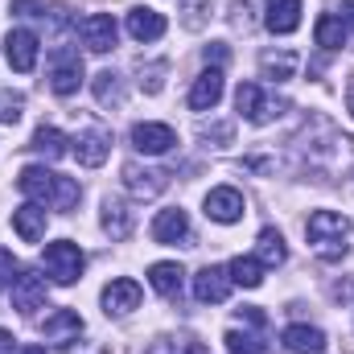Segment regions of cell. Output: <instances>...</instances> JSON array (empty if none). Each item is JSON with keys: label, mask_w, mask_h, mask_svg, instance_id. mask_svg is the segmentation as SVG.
Wrapping results in <instances>:
<instances>
[{"label": "cell", "mask_w": 354, "mask_h": 354, "mask_svg": "<svg viewBox=\"0 0 354 354\" xmlns=\"http://www.w3.org/2000/svg\"><path fill=\"white\" fill-rule=\"evenodd\" d=\"M17 189L25 198H33L37 206H50V210H75L83 189L75 177H62V174H50L46 165H25L21 177H17Z\"/></svg>", "instance_id": "obj_1"}, {"label": "cell", "mask_w": 354, "mask_h": 354, "mask_svg": "<svg viewBox=\"0 0 354 354\" xmlns=\"http://www.w3.org/2000/svg\"><path fill=\"white\" fill-rule=\"evenodd\" d=\"M305 235H309V248L317 252V260L334 264L346 256V239H351V218L338 214V210H313L309 223H305Z\"/></svg>", "instance_id": "obj_2"}, {"label": "cell", "mask_w": 354, "mask_h": 354, "mask_svg": "<svg viewBox=\"0 0 354 354\" xmlns=\"http://www.w3.org/2000/svg\"><path fill=\"white\" fill-rule=\"evenodd\" d=\"M41 268H46V276H54L58 284H75V280L83 276V268H87V256H83V248H79V243L58 239V243H50V248H46Z\"/></svg>", "instance_id": "obj_3"}, {"label": "cell", "mask_w": 354, "mask_h": 354, "mask_svg": "<svg viewBox=\"0 0 354 354\" xmlns=\"http://www.w3.org/2000/svg\"><path fill=\"white\" fill-rule=\"evenodd\" d=\"M235 107H239V115H243L248 124H272V120L284 111V99L268 95L260 83H239V91H235Z\"/></svg>", "instance_id": "obj_4"}, {"label": "cell", "mask_w": 354, "mask_h": 354, "mask_svg": "<svg viewBox=\"0 0 354 354\" xmlns=\"http://www.w3.org/2000/svg\"><path fill=\"white\" fill-rule=\"evenodd\" d=\"M79 87H83V58H79V50L58 46L50 54V91L66 99V95H75Z\"/></svg>", "instance_id": "obj_5"}, {"label": "cell", "mask_w": 354, "mask_h": 354, "mask_svg": "<svg viewBox=\"0 0 354 354\" xmlns=\"http://www.w3.org/2000/svg\"><path fill=\"white\" fill-rule=\"evenodd\" d=\"M107 153H111V132H107L103 124L79 128V136H75V157H79V165L99 169V165L107 161Z\"/></svg>", "instance_id": "obj_6"}, {"label": "cell", "mask_w": 354, "mask_h": 354, "mask_svg": "<svg viewBox=\"0 0 354 354\" xmlns=\"http://www.w3.org/2000/svg\"><path fill=\"white\" fill-rule=\"evenodd\" d=\"M37 50H41V41H37L33 29H8V37H4V58H8V66H12L17 75H29V71L37 66Z\"/></svg>", "instance_id": "obj_7"}, {"label": "cell", "mask_w": 354, "mask_h": 354, "mask_svg": "<svg viewBox=\"0 0 354 354\" xmlns=\"http://www.w3.org/2000/svg\"><path fill=\"white\" fill-rule=\"evenodd\" d=\"M79 37H83V46H87L91 54H107L115 46V37H120L115 17L111 12H91V17H83L79 21Z\"/></svg>", "instance_id": "obj_8"}, {"label": "cell", "mask_w": 354, "mask_h": 354, "mask_svg": "<svg viewBox=\"0 0 354 354\" xmlns=\"http://www.w3.org/2000/svg\"><path fill=\"white\" fill-rule=\"evenodd\" d=\"M132 145H136V153H145V157H161V153H169V149L177 145V132L169 128V124L145 120V124L132 128Z\"/></svg>", "instance_id": "obj_9"}, {"label": "cell", "mask_w": 354, "mask_h": 354, "mask_svg": "<svg viewBox=\"0 0 354 354\" xmlns=\"http://www.w3.org/2000/svg\"><path fill=\"white\" fill-rule=\"evenodd\" d=\"M243 210H248L243 206V194L231 189V185H218V189L206 194V218H214V223H239Z\"/></svg>", "instance_id": "obj_10"}, {"label": "cell", "mask_w": 354, "mask_h": 354, "mask_svg": "<svg viewBox=\"0 0 354 354\" xmlns=\"http://www.w3.org/2000/svg\"><path fill=\"white\" fill-rule=\"evenodd\" d=\"M227 292H231V272L227 268H202L194 276V297L202 305H223Z\"/></svg>", "instance_id": "obj_11"}, {"label": "cell", "mask_w": 354, "mask_h": 354, "mask_svg": "<svg viewBox=\"0 0 354 354\" xmlns=\"http://www.w3.org/2000/svg\"><path fill=\"white\" fill-rule=\"evenodd\" d=\"M83 334V317L75 309H54L46 322H41V338L46 342H58V346H71L75 338Z\"/></svg>", "instance_id": "obj_12"}, {"label": "cell", "mask_w": 354, "mask_h": 354, "mask_svg": "<svg viewBox=\"0 0 354 354\" xmlns=\"http://www.w3.org/2000/svg\"><path fill=\"white\" fill-rule=\"evenodd\" d=\"M12 305H17L21 313L46 309V280H41L37 272H21V276L12 280Z\"/></svg>", "instance_id": "obj_13"}, {"label": "cell", "mask_w": 354, "mask_h": 354, "mask_svg": "<svg viewBox=\"0 0 354 354\" xmlns=\"http://www.w3.org/2000/svg\"><path fill=\"white\" fill-rule=\"evenodd\" d=\"M124 185L136 194V198H157L165 185H169V174L165 169H140L136 161L124 165Z\"/></svg>", "instance_id": "obj_14"}, {"label": "cell", "mask_w": 354, "mask_h": 354, "mask_svg": "<svg viewBox=\"0 0 354 354\" xmlns=\"http://www.w3.org/2000/svg\"><path fill=\"white\" fill-rule=\"evenodd\" d=\"M153 239L165 243V248L189 243V218H185V210H161L153 218Z\"/></svg>", "instance_id": "obj_15"}, {"label": "cell", "mask_w": 354, "mask_h": 354, "mask_svg": "<svg viewBox=\"0 0 354 354\" xmlns=\"http://www.w3.org/2000/svg\"><path fill=\"white\" fill-rule=\"evenodd\" d=\"M136 305H140V284H136V280L120 276V280H111V284L103 288V309H107V313H132Z\"/></svg>", "instance_id": "obj_16"}, {"label": "cell", "mask_w": 354, "mask_h": 354, "mask_svg": "<svg viewBox=\"0 0 354 354\" xmlns=\"http://www.w3.org/2000/svg\"><path fill=\"white\" fill-rule=\"evenodd\" d=\"M218 99H223V71L210 66V71L198 75V83L189 91V107H194V111H214Z\"/></svg>", "instance_id": "obj_17"}, {"label": "cell", "mask_w": 354, "mask_h": 354, "mask_svg": "<svg viewBox=\"0 0 354 354\" xmlns=\"http://www.w3.org/2000/svg\"><path fill=\"white\" fill-rule=\"evenodd\" d=\"M12 227H17V235H21L25 243H37V239L46 235V206H37V202L17 206V210H12Z\"/></svg>", "instance_id": "obj_18"}, {"label": "cell", "mask_w": 354, "mask_h": 354, "mask_svg": "<svg viewBox=\"0 0 354 354\" xmlns=\"http://www.w3.org/2000/svg\"><path fill=\"white\" fill-rule=\"evenodd\" d=\"M280 342H284V351H292V354H322L326 351V334L317 326H288L280 334Z\"/></svg>", "instance_id": "obj_19"}, {"label": "cell", "mask_w": 354, "mask_h": 354, "mask_svg": "<svg viewBox=\"0 0 354 354\" xmlns=\"http://www.w3.org/2000/svg\"><path fill=\"white\" fill-rule=\"evenodd\" d=\"M128 33H132L136 41H157V37L165 33V17H161L157 8H132V12H128Z\"/></svg>", "instance_id": "obj_20"}, {"label": "cell", "mask_w": 354, "mask_h": 354, "mask_svg": "<svg viewBox=\"0 0 354 354\" xmlns=\"http://www.w3.org/2000/svg\"><path fill=\"white\" fill-rule=\"evenodd\" d=\"M264 25L272 33H292L301 25V0H268Z\"/></svg>", "instance_id": "obj_21"}, {"label": "cell", "mask_w": 354, "mask_h": 354, "mask_svg": "<svg viewBox=\"0 0 354 354\" xmlns=\"http://www.w3.org/2000/svg\"><path fill=\"white\" fill-rule=\"evenodd\" d=\"M103 231L111 239H128L132 235V210L120 198H103Z\"/></svg>", "instance_id": "obj_22"}, {"label": "cell", "mask_w": 354, "mask_h": 354, "mask_svg": "<svg viewBox=\"0 0 354 354\" xmlns=\"http://www.w3.org/2000/svg\"><path fill=\"white\" fill-rule=\"evenodd\" d=\"M260 71H264V79H272V83H288L292 75H297V54L292 50H268V54H260Z\"/></svg>", "instance_id": "obj_23"}, {"label": "cell", "mask_w": 354, "mask_h": 354, "mask_svg": "<svg viewBox=\"0 0 354 354\" xmlns=\"http://www.w3.org/2000/svg\"><path fill=\"white\" fill-rule=\"evenodd\" d=\"M313 37L322 50H342L346 46V21H338L334 12H322L317 25H313Z\"/></svg>", "instance_id": "obj_24"}, {"label": "cell", "mask_w": 354, "mask_h": 354, "mask_svg": "<svg viewBox=\"0 0 354 354\" xmlns=\"http://www.w3.org/2000/svg\"><path fill=\"white\" fill-rule=\"evenodd\" d=\"M256 243H260V248H256V260H260L264 268H280L284 260H288V248H284L280 231H272V227H264Z\"/></svg>", "instance_id": "obj_25"}, {"label": "cell", "mask_w": 354, "mask_h": 354, "mask_svg": "<svg viewBox=\"0 0 354 354\" xmlns=\"http://www.w3.org/2000/svg\"><path fill=\"white\" fill-rule=\"evenodd\" d=\"M95 103L99 107H120L124 103V79L115 71H99L95 75Z\"/></svg>", "instance_id": "obj_26"}, {"label": "cell", "mask_w": 354, "mask_h": 354, "mask_svg": "<svg viewBox=\"0 0 354 354\" xmlns=\"http://www.w3.org/2000/svg\"><path fill=\"white\" fill-rule=\"evenodd\" d=\"M231 284H243V288H260L264 284V264L256 260V256H239V260H231Z\"/></svg>", "instance_id": "obj_27"}, {"label": "cell", "mask_w": 354, "mask_h": 354, "mask_svg": "<svg viewBox=\"0 0 354 354\" xmlns=\"http://www.w3.org/2000/svg\"><path fill=\"white\" fill-rule=\"evenodd\" d=\"M181 264H153L149 268V284L161 292V297H177L181 292Z\"/></svg>", "instance_id": "obj_28"}, {"label": "cell", "mask_w": 354, "mask_h": 354, "mask_svg": "<svg viewBox=\"0 0 354 354\" xmlns=\"http://www.w3.org/2000/svg\"><path fill=\"white\" fill-rule=\"evenodd\" d=\"M29 149H33V153H41L46 161H58V157L66 153V136H62L58 128H46V124H41V128L33 132V145H29Z\"/></svg>", "instance_id": "obj_29"}, {"label": "cell", "mask_w": 354, "mask_h": 354, "mask_svg": "<svg viewBox=\"0 0 354 354\" xmlns=\"http://www.w3.org/2000/svg\"><path fill=\"white\" fill-rule=\"evenodd\" d=\"M149 354H210L198 338H161V342H153Z\"/></svg>", "instance_id": "obj_30"}, {"label": "cell", "mask_w": 354, "mask_h": 354, "mask_svg": "<svg viewBox=\"0 0 354 354\" xmlns=\"http://www.w3.org/2000/svg\"><path fill=\"white\" fill-rule=\"evenodd\" d=\"M223 342H227V351H231V354H260V351H264V342H260V338L239 334V330H227V338H223Z\"/></svg>", "instance_id": "obj_31"}, {"label": "cell", "mask_w": 354, "mask_h": 354, "mask_svg": "<svg viewBox=\"0 0 354 354\" xmlns=\"http://www.w3.org/2000/svg\"><path fill=\"white\" fill-rule=\"evenodd\" d=\"M21 107H25V99H21V95L0 91V124H17V120H21Z\"/></svg>", "instance_id": "obj_32"}, {"label": "cell", "mask_w": 354, "mask_h": 354, "mask_svg": "<svg viewBox=\"0 0 354 354\" xmlns=\"http://www.w3.org/2000/svg\"><path fill=\"white\" fill-rule=\"evenodd\" d=\"M161 75H165V62H153L149 71H140V87L149 91V95H157V91L165 87V79H161Z\"/></svg>", "instance_id": "obj_33"}, {"label": "cell", "mask_w": 354, "mask_h": 354, "mask_svg": "<svg viewBox=\"0 0 354 354\" xmlns=\"http://www.w3.org/2000/svg\"><path fill=\"white\" fill-rule=\"evenodd\" d=\"M17 276H21V268H17V260H12V252H4V248H0V292H4Z\"/></svg>", "instance_id": "obj_34"}, {"label": "cell", "mask_w": 354, "mask_h": 354, "mask_svg": "<svg viewBox=\"0 0 354 354\" xmlns=\"http://www.w3.org/2000/svg\"><path fill=\"white\" fill-rule=\"evenodd\" d=\"M206 62H214V71L227 62V46L223 41H214V46H206Z\"/></svg>", "instance_id": "obj_35"}, {"label": "cell", "mask_w": 354, "mask_h": 354, "mask_svg": "<svg viewBox=\"0 0 354 354\" xmlns=\"http://www.w3.org/2000/svg\"><path fill=\"white\" fill-rule=\"evenodd\" d=\"M0 354H17V342H12L8 330H0Z\"/></svg>", "instance_id": "obj_36"}, {"label": "cell", "mask_w": 354, "mask_h": 354, "mask_svg": "<svg viewBox=\"0 0 354 354\" xmlns=\"http://www.w3.org/2000/svg\"><path fill=\"white\" fill-rule=\"evenodd\" d=\"M239 317H248L252 326H264V313L260 309H239Z\"/></svg>", "instance_id": "obj_37"}, {"label": "cell", "mask_w": 354, "mask_h": 354, "mask_svg": "<svg viewBox=\"0 0 354 354\" xmlns=\"http://www.w3.org/2000/svg\"><path fill=\"white\" fill-rule=\"evenodd\" d=\"M346 111L354 115V75H351V83H346Z\"/></svg>", "instance_id": "obj_38"}, {"label": "cell", "mask_w": 354, "mask_h": 354, "mask_svg": "<svg viewBox=\"0 0 354 354\" xmlns=\"http://www.w3.org/2000/svg\"><path fill=\"white\" fill-rule=\"evenodd\" d=\"M342 12H346V25H354V0H342Z\"/></svg>", "instance_id": "obj_39"}, {"label": "cell", "mask_w": 354, "mask_h": 354, "mask_svg": "<svg viewBox=\"0 0 354 354\" xmlns=\"http://www.w3.org/2000/svg\"><path fill=\"white\" fill-rule=\"evenodd\" d=\"M21 354H46V346H25Z\"/></svg>", "instance_id": "obj_40"}]
</instances>
